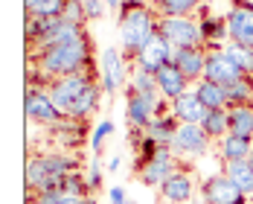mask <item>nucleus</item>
<instances>
[{
    "label": "nucleus",
    "instance_id": "nucleus-1",
    "mask_svg": "<svg viewBox=\"0 0 253 204\" xmlns=\"http://www.w3.org/2000/svg\"><path fill=\"white\" fill-rule=\"evenodd\" d=\"M35 67L47 82L79 76V73H99L93 64V47H90L87 35L73 41V44H55L47 50H38L35 52Z\"/></svg>",
    "mask_w": 253,
    "mask_h": 204
},
{
    "label": "nucleus",
    "instance_id": "nucleus-2",
    "mask_svg": "<svg viewBox=\"0 0 253 204\" xmlns=\"http://www.w3.org/2000/svg\"><path fill=\"white\" fill-rule=\"evenodd\" d=\"M157 35V15L146 0H123L120 9V41L126 52L128 64L137 58V52L143 50L149 41Z\"/></svg>",
    "mask_w": 253,
    "mask_h": 204
},
{
    "label": "nucleus",
    "instance_id": "nucleus-3",
    "mask_svg": "<svg viewBox=\"0 0 253 204\" xmlns=\"http://www.w3.org/2000/svg\"><path fill=\"white\" fill-rule=\"evenodd\" d=\"M79 169L76 157L67 154H32L26 160V196L41 193L47 187H58L67 172Z\"/></svg>",
    "mask_w": 253,
    "mask_h": 204
},
{
    "label": "nucleus",
    "instance_id": "nucleus-4",
    "mask_svg": "<svg viewBox=\"0 0 253 204\" xmlns=\"http://www.w3.org/2000/svg\"><path fill=\"white\" fill-rule=\"evenodd\" d=\"M172 111V102L160 94H134L126 85V120L128 128H146L154 117H163Z\"/></svg>",
    "mask_w": 253,
    "mask_h": 204
},
{
    "label": "nucleus",
    "instance_id": "nucleus-5",
    "mask_svg": "<svg viewBox=\"0 0 253 204\" xmlns=\"http://www.w3.org/2000/svg\"><path fill=\"white\" fill-rule=\"evenodd\" d=\"M157 32L172 47H204L198 18H157Z\"/></svg>",
    "mask_w": 253,
    "mask_h": 204
},
{
    "label": "nucleus",
    "instance_id": "nucleus-6",
    "mask_svg": "<svg viewBox=\"0 0 253 204\" xmlns=\"http://www.w3.org/2000/svg\"><path fill=\"white\" fill-rule=\"evenodd\" d=\"M99 85L105 94H117L128 85V58L117 47H105L99 52Z\"/></svg>",
    "mask_w": 253,
    "mask_h": 204
},
{
    "label": "nucleus",
    "instance_id": "nucleus-7",
    "mask_svg": "<svg viewBox=\"0 0 253 204\" xmlns=\"http://www.w3.org/2000/svg\"><path fill=\"white\" fill-rule=\"evenodd\" d=\"M224 21L230 29V44L253 47V0H230Z\"/></svg>",
    "mask_w": 253,
    "mask_h": 204
},
{
    "label": "nucleus",
    "instance_id": "nucleus-8",
    "mask_svg": "<svg viewBox=\"0 0 253 204\" xmlns=\"http://www.w3.org/2000/svg\"><path fill=\"white\" fill-rule=\"evenodd\" d=\"M93 82H96V73H79V76L55 79V82H50L47 94H50L52 105L67 117V114H70V108H73V102L82 97V91H84L87 85H93Z\"/></svg>",
    "mask_w": 253,
    "mask_h": 204
},
{
    "label": "nucleus",
    "instance_id": "nucleus-9",
    "mask_svg": "<svg viewBox=\"0 0 253 204\" xmlns=\"http://www.w3.org/2000/svg\"><path fill=\"white\" fill-rule=\"evenodd\" d=\"M201 202L204 204H251V199L224 172H218V175H210L201 184Z\"/></svg>",
    "mask_w": 253,
    "mask_h": 204
},
{
    "label": "nucleus",
    "instance_id": "nucleus-10",
    "mask_svg": "<svg viewBox=\"0 0 253 204\" xmlns=\"http://www.w3.org/2000/svg\"><path fill=\"white\" fill-rule=\"evenodd\" d=\"M207 149H210L207 131H204L201 126H192V123H180L175 140H172V152H175V157H180V160H192V157L207 154Z\"/></svg>",
    "mask_w": 253,
    "mask_h": 204
},
{
    "label": "nucleus",
    "instance_id": "nucleus-11",
    "mask_svg": "<svg viewBox=\"0 0 253 204\" xmlns=\"http://www.w3.org/2000/svg\"><path fill=\"white\" fill-rule=\"evenodd\" d=\"M180 166H183V169H175L169 178L157 187L160 204H189L195 199V181L189 175L186 163H180Z\"/></svg>",
    "mask_w": 253,
    "mask_h": 204
},
{
    "label": "nucleus",
    "instance_id": "nucleus-12",
    "mask_svg": "<svg viewBox=\"0 0 253 204\" xmlns=\"http://www.w3.org/2000/svg\"><path fill=\"white\" fill-rule=\"evenodd\" d=\"M245 76L242 70H239V64L233 61L227 55L224 47H212V50H207V67H204V79H210V82H215V85H236L239 79Z\"/></svg>",
    "mask_w": 253,
    "mask_h": 204
},
{
    "label": "nucleus",
    "instance_id": "nucleus-13",
    "mask_svg": "<svg viewBox=\"0 0 253 204\" xmlns=\"http://www.w3.org/2000/svg\"><path fill=\"white\" fill-rule=\"evenodd\" d=\"M24 114L26 120H35V123H44V126H58L64 120V114L52 105L50 94L41 91V88H26V100H24Z\"/></svg>",
    "mask_w": 253,
    "mask_h": 204
},
{
    "label": "nucleus",
    "instance_id": "nucleus-14",
    "mask_svg": "<svg viewBox=\"0 0 253 204\" xmlns=\"http://www.w3.org/2000/svg\"><path fill=\"white\" fill-rule=\"evenodd\" d=\"M131 64L140 67V70H146V73H154V76H157L163 67L172 64V44H169L166 38H160V32H157L152 41L137 52V58H134Z\"/></svg>",
    "mask_w": 253,
    "mask_h": 204
},
{
    "label": "nucleus",
    "instance_id": "nucleus-15",
    "mask_svg": "<svg viewBox=\"0 0 253 204\" xmlns=\"http://www.w3.org/2000/svg\"><path fill=\"white\" fill-rule=\"evenodd\" d=\"M177 166V157H175V152H172V146H157V152H154V157L140 169V181L146 184V187H160L163 181L169 178L172 172H175Z\"/></svg>",
    "mask_w": 253,
    "mask_h": 204
},
{
    "label": "nucleus",
    "instance_id": "nucleus-16",
    "mask_svg": "<svg viewBox=\"0 0 253 204\" xmlns=\"http://www.w3.org/2000/svg\"><path fill=\"white\" fill-rule=\"evenodd\" d=\"M172 64L192 85H198L207 67V47H172Z\"/></svg>",
    "mask_w": 253,
    "mask_h": 204
},
{
    "label": "nucleus",
    "instance_id": "nucleus-17",
    "mask_svg": "<svg viewBox=\"0 0 253 204\" xmlns=\"http://www.w3.org/2000/svg\"><path fill=\"white\" fill-rule=\"evenodd\" d=\"M198 24H201V35H204V47L212 50V47H227L224 41H230V29L227 21L218 15V18H210V6L201 3L198 9Z\"/></svg>",
    "mask_w": 253,
    "mask_h": 204
},
{
    "label": "nucleus",
    "instance_id": "nucleus-18",
    "mask_svg": "<svg viewBox=\"0 0 253 204\" xmlns=\"http://www.w3.org/2000/svg\"><path fill=\"white\" fill-rule=\"evenodd\" d=\"M192 88H195V85L183 76L175 64H169V67H163V70L157 73V91H160L163 100H169V102H175L177 97H183V94L192 91Z\"/></svg>",
    "mask_w": 253,
    "mask_h": 204
},
{
    "label": "nucleus",
    "instance_id": "nucleus-19",
    "mask_svg": "<svg viewBox=\"0 0 253 204\" xmlns=\"http://www.w3.org/2000/svg\"><path fill=\"white\" fill-rule=\"evenodd\" d=\"M172 114H175L180 123H192V126H201L204 117H207V105L201 102V97L195 94V88L192 91H186L183 97H177L172 102Z\"/></svg>",
    "mask_w": 253,
    "mask_h": 204
},
{
    "label": "nucleus",
    "instance_id": "nucleus-20",
    "mask_svg": "<svg viewBox=\"0 0 253 204\" xmlns=\"http://www.w3.org/2000/svg\"><path fill=\"white\" fill-rule=\"evenodd\" d=\"M102 94H105V91H102L99 82L87 85V88L82 91V97L73 102V108H70L67 117H70V120H82V123H84L87 117H93V114L99 111V105H102Z\"/></svg>",
    "mask_w": 253,
    "mask_h": 204
},
{
    "label": "nucleus",
    "instance_id": "nucleus-21",
    "mask_svg": "<svg viewBox=\"0 0 253 204\" xmlns=\"http://www.w3.org/2000/svg\"><path fill=\"white\" fill-rule=\"evenodd\" d=\"M177 128H180V120L169 111V114H163V117H154L152 123L146 126V137H152L157 146H172Z\"/></svg>",
    "mask_w": 253,
    "mask_h": 204
},
{
    "label": "nucleus",
    "instance_id": "nucleus-22",
    "mask_svg": "<svg viewBox=\"0 0 253 204\" xmlns=\"http://www.w3.org/2000/svg\"><path fill=\"white\" fill-rule=\"evenodd\" d=\"M253 152V140L251 137H236V134H227L218 140V154L224 163H233V160H248Z\"/></svg>",
    "mask_w": 253,
    "mask_h": 204
},
{
    "label": "nucleus",
    "instance_id": "nucleus-23",
    "mask_svg": "<svg viewBox=\"0 0 253 204\" xmlns=\"http://www.w3.org/2000/svg\"><path fill=\"white\" fill-rule=\"evenodd\" d=\"M152 9L157 18H192L201 9V0H157Z\"/></svg>",
    "mask_w": 253,
    "mask_h": 204
},
{
    "label": "nucleus",
    "instance_id": "nucleus-24",
    "mask_svg": "<svg viewBox=\"0 0 253 204\" xmlns=\"http://www.w3.org/2000/svg\"><path fill=\"white\" fill-rule=\"evenodd\" d=\"M195 94L201 97V102L207 105V111H218V108H230V97L224 85H215L210 79H201L195 85Z\"/></svg>",
    "mask_w": 253,
    "mask_h": 204
},
{
    "label": "nucleus",
    "instance_id": "nucleus-25",
    "mask_svg": "<svg viewBox=\"0 0 253 204\" xmlns=\"http://www.w3.org/2000/svg\"><path fill=\"white\" fill-rule=\"evenodd\" d=\"M224 175H227L248 199H253V166L248 160H233V163H224V169H221Z\"/></svg>",
    "mask_w": 253,
    "mask_h": 204
},
{
    "label": "nucleus",
    "instance_id": "nucleus-26",
    "mask_svg": "<svg viewBox=\"0 0 253 204\" xmlns=\"http://www.w3.org/2000/svg\"><path fill=\"white\" fill-rule=\"evenodd\" d=\"M227 114H230V134L253 140V105H233V108H227Z\"/></svg>",
    "mask_w": 253,
    "mask_h": 204
},
{
    "label": "nucleus",
    "instance_id": "nucleus-27",
    "mask_svg": "<svg viewBox=\"0 0 253 204\" xmlns=\"http://www.w3.org/2000/svg\"><path fill=\"white\" fill-rule=\"evenodd\" d=\"M201 128L207 131V137H210V140H215V143H218L221 137H227V134H230V114H227V108L207 111Z\"/></svg>",
    "mask_w": 253,
    "mask_h": 204
},
{
    "label": "nucleus",
    "instance_id": "nucleus-28",
    "mask_svg": "<svg viewBox=\"0 0 253 204\" xmlns=\"http://www.w3.org/2000/svg\"><path fill=\"white\" fill-rule=\"evenodd\" d=\"M64 6H67V0H35V3L26 6V15L52 21V18H61L64 15Z\"/></svg>",
    "mask_w": 253,
    "mask_h": 204
},
{
    "label": "nucleus",
    "instance_id": "nucleus-29",
    "mask_svg": "<svg viewBox=\"0 0 253 204\" xmlns=\"http://www.w3.org/2000/svg\"><path fill=\"white\" fill-rule=\"evenodd\" d=\"M128 88H131L134 94H160V91H157V76H154V73H146V70H140V67H131Z\"/></svg>",
    "mask_w": 253,
    "mask_h": 204
},
{
    "label": "nucleus",
    "instance_id": "nucleus-30",
    "mask_svg": "<svg viewBox=\"0 0 253 204\" xmlns=\"http://www.w3.org/2000/svg\"><path fill=\"white\" fill-rule=\"evenodd\" d=\"M61 190H64L67 196L90 199V187H87V178H84V172H82V169H73V172H67V175H64V181H61Z\"/></svg>",
    "mask_w": 253,
    "mask_h": 204
},
{
    "label": "nucleus",
    "instance_id": "nucleus-31",
    "mask_svg": "<svg viewBox=\"0 0 253 204\" xmlns=\"http://www.w3.org/2000/svg\"><path fill=\"white\" fill-rule=\"evenodd\" d=\"M227 97H230V108L233 105H253V79L242 76L236 85L227 88Z\"/></svg>",
    "mask_w": 253,
    "mask_h": 204
},
{
    "label": "nucleus",
    "instance_id": "nucleus-32",
    "mask_svg": "<svg viewBox=\"0 0 253 204\" xmlns=\"http://www.w3.org/2000/svg\"><path fill=\"white\" fill-rule=\"evenodd\" d=\"M227 50V55L239 64V70L245 73V76L253 79V47H239V44H227L224 47Z\"/></svg>",
    "mask_w": 253,
    "mask_h": 204
},
{
    "label": "nucleus",
    "instance_id": "nucleus-33",
    "mask_svg": "<svg viewBox=\"0 0 253 204\" xmlns=\"http://www.w3.org/2000/svg\"><path fill=\"white\" fill-rule=\"evenodd\" d=\"M61 18H64V21H70V24H76V26L87 24V15H84L82 0H67V6H64V15H61Z\"/></svg>",
    "mask_w": 253,
    "mask_h": 204
},
{
    "label": "nucleus",
    "instance_id": "nucleus-34",
    "mask_svg": "<svg viewBox=\"0 0 253 204\" xmlns=\"http://www.w3.org/2000/svg\"><path fill=\"white\" fill-rule=\"evenodd\" d=\"M64 196H67V193H64V190H61V184H58V187H47V190L35 193V199H32V196H26V199H32L35 204H61Z\"/></svg>",
    "mask_w": 253,
    "mask_h": 204
},
{
    "label": "nucleus",
    "instance_id": "nucleus-35",
    "mask_svg": "<svg viewBox=\"0 0 253 204\" xmlns=\"http://www.w3.org/2000/svg\"><path fill=\"white\" fill-rule=\"evenodd\" d=\"M108 134H114V123H111V120H102L99 126H96V131H93V137H90V146H93L96 154L102 152V140H105Z\"/></svg>",
    "mask_w": 253,
    "mask_h": 204
},
{
    "label": "nucleus",
    "instance_id": "nucleus-36",
    "mask_svg": "<svg viewBox=\"0 0 253 204\" xmlns=\"http://www.w3.org/2000/svg\"><path fill=\"white\" fill-rule=\"evenodd\" d=\"M82 6H84L87 21H102V18H105V12H108L105 0H82Z\"/></svg>",
    "mask_w": 253,
    "mask_h": 204
},
{
    "label": "nucleus",
    "instance_id": "nucleus-37",
    "mask_svg": "<svg viewBox=\"0 0 253 204\" xmlns=\"http://www.w3.org/2000/svg\"><path fill=\"white\" fill-rule=\"evenodd\" d=\"M84 178H87L90 193H99V190H102V166H99V160H93V163L84 169Z\"/></svg>",
    "mask_w": 253,
    "mask_h": 204
},
{
    "label": "nucleus",
    "instance_id": "nucleus-38",
    "mask_svg": "<svg viewBox=\"0 0 253 204\" xmlns=\"http://www.w3.org/2000/svg\"><path fill=\"white\" fill-rule=\"evenodd\" d=\"M123 202H128L126 190H123V187H111V190H108V204H123Z\"/></svg>",
    "mask_w": 253,
    "mask_h": 204
},
{
    "label": "nucleus",
    "instance_id": "nucleus-39",
    "mask_svg": "<svg viewBox=\"0 0 253 204\" xmlns=\"http://www.w3.org/2000/svg\"><path fill=\"white\" fill-rule=\"evenodd\" d=\"M61 204H90V199H79V196H64Z\"/></svg>",
    "mask_w": 253,
    "mask_h": 204
},
{
    "label": "nucleus",
    "instance_id": "nucleus-40",
    "mask_svg": "<svg viewBox=\"0 0 253 204\" xmlns=\"http://www.w3.org/2000/svg\"><path fill=\"white\" fill-rule=\"evenodd\" d=\"M120 166H123V157L117 154V157H111V163H108V172H120Z\"/></svg>",
    "mask_w": 253,
    "mask_h": 204
},
{
    "label": "nucleus",
    "instance_id": "nucleus-41",
    "mask_svg": "<svg viewBox=\"0 0 253 204\" xmlns=\"http://www.w3.org/2000/svg\"><path fill=\"white\" fill-rule=\"evenodd\" d=\"M105 6H108V12H120L123 9V0H105Z\"/></svg>",
    "mask_w": 253,
    "mask_h": 204
},
{
    "label": "nucleus",
    "instance_id": "nucleus-42",
    "mask_svg": "<svg viewBox=\"0 0 253 204\" xmlns=\"http://www.w3.org/2000/svg\"><path fill=\"white\" fill-rule=\"evenodd\" d=\"M248 163H251V166H253V152H251V157H248Z\"/></svg>",
    "mask_w": 253,
    "mask_h": 204
},
{
    "label": "nucleus",
    "instance_id": "nucleus-43",
    "mask_svg": "<svg viewBox=\"0 0 253 204\" xmlns=\"http://www.w3.org/2000/svg\"><path fill=\"white\" fill-rule=\"evenodd\" d=\"M123 204H137V202H131V199H128V202H123Z\"/></svg>",
    "mask_w": 253,
    "mask_h": 204
},
{
    "label": "nucleus",
    "instance_id": "nucleus-44",
    "mask_svg": "<svg viewBox=\"0 0 253 204\" xmlns=\"http://www.w3.org/2000/svg\"><path fill=\"white\" fill-rule=\"evenodd\" d=\"M146 3H149V6H152V3H157V0H146Z\"/></svg>",
    "mask_w": 253,
    "mask_h": 204
},
{
    "label": "nucleus",
    "instance_id": "nucleus-45",
    "mask_svg": "<svg viewBox=\"0 0 253 204\" xmlns=\"http://www.w3.org/2000/svg\"><path fill=\"white\" fill-rule=\"evenodd\" d=\"M251 204H253V202H251Z\"/></svg>",
    "mask_w": 253,
    "mask_h": 204
}]
</instances>
